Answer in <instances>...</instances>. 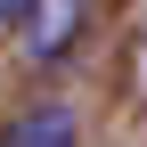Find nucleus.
Instances as JSON below:
<instances>
[{"label":"nucleus","instance_id":"7ed1b4c3","mask_svg":"<svg viewBox=\"0 0 147 147\" xmlns=\"http://www.w3.org/2000/svg\"><path fill=\"white\" fill-rule=\"evenodd\" d=\"M0 16H25V0H0Z\"/></svg>","mask_w":147,"mask_h":147},{"label":"nucleus","instance_id":"f257e3e1","mask_svg":"<svg viewBox=\"0 0 147 147\" xmlns=\"http://www.w3.org/2000/svg\"><path fill=\"white\" fill-rule=\"evenodd\" d=\"M0 147H82V123H74L65 98H33L0 123Z\"/></svg>","mask_w":147,"mask_h":147},{"label":"nucleus","instance_id":"f03ea898","mask_svg":"<svg viewBox=\"0 0 147 147\" xmlns=\"http://www.w3.org/2000/svg\"><path fill=\"white\" fill-rule=\"evenodd\" d=\"M16 25H25V57L33 65H57L74 49V33H82V0H33Z\"/></svg>","mask_w":147,"mask_h":147}]
</instances>
